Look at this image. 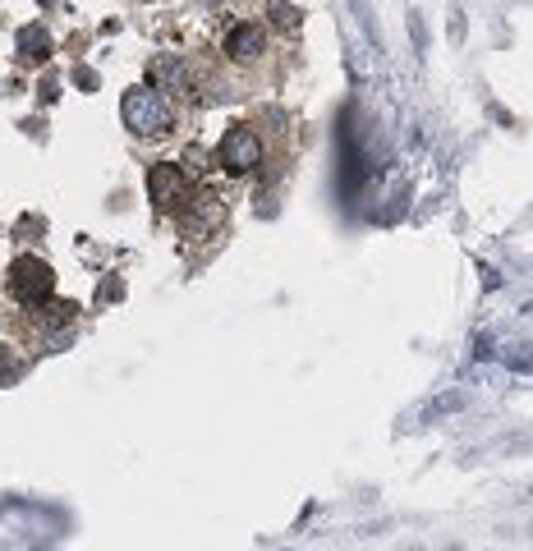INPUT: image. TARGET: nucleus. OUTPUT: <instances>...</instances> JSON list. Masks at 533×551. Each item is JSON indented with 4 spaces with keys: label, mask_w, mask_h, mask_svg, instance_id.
<instances>
[{
    "label": "nucleus",
    "mask_w": 533,
    "mask_h": 551,
    "mask_svg": "<svg viewBox=\"0 0 533 551\" xmlns=\"http://www.w3.org/2000/svg\"><path fill=\"white\" fill-rule=\"evenodd\" d=\"M189 203V212H184V230H194V235H203V230H211L217 220L226 216V203L217 198V193H194V198H184Z\"/></svg>",
    "instance_id": "nucleus-7"
},
{
    "label": "nucleus",
    "mask_w": 533,
    "mask_h": 551,
    "mask_svg": "<svg viewBox=\"0 0 533 551\" xmlns=\"http://www.w3.org/2000/svg\"><path fill=\"white\" fill-rule=\"evenodd\" d=\"M147 198L162 207V212L179 207L184 198H189V175H184L175 161H156L152 171H147Z\"/></svg>",
    "instance_id": "nucleus-4"
},
{
    "label": "nucleus",
    "mask_w": 533,
    "mask_h": 551,
    "mask_svg": "<svg viewBox=\"0 0 533 551\" xmlns=\"http://www.w3.org/2000/svg\"><path fill=\"white\" fill-rule=\"evenodd\" d=\"M272 14H276V19H281L285 28H295V23H299V14H295V10H290V5H285V0H272Z\"/></svg>",
    "instance_id": "nucleus-10"
},
{
    "label": "nucleus",
    "mask_w": 533,
    "mask_h": 551,
    "mask_svg": "<svg viewBox=\"0 0 533 551\" xmlns=\"http://www.w3.org/2000/svg\"><path fill=\"white\" fill-rule=\"evenodd\" d=\"M217 165H221L226 175H249V171H258V165H262V138H258V129L235 124V129L221 138V148H217Z\"/></svg>",
    "instance_id": "nucleus-3"
},
{
    "label": "nucleus",
    "mask_w": 533,
    "mask_h": 551,
    "mask_svg": "<svg viewBox=\"0 0 533 551\" xmlns=\"http://www.w3.org/2000/svg\"><path fill=\"white\" fill-rule=\"evenodd\" d=\"M74 303H65V299H46V303H37V326H42V336L46 331H60V326H74Z\"/></svg>",
    "instance_id": "nucleus-8"
},
{
    "label": "nucleus",
    "mask_w": 533,
    "mask_h": 551,
    "mask_svg": "<svg viewBox=\"0 0 533 551\" xmlns=\"http://www.w3.org/2000/svg\"><path fill=\"white\" fill-rule=\"evenodd\" d=\"M19 55H23V60H46L51 37L42 33V28H23V33H19Z\"/></svg>",
    "instance_id": "nucleus-9"
},
{
    "label": "nucleus",
    "mask_w": 533,
    "mask_h": 551,
    "mask_svg": "<svg viewBox=\"0 0 533 551\" xmlns=\"http://www.w3.org/2000/svg\"><path fill=\"white\" fill-rule=\"evenodd\" d=\"M14 372H19V368L10 363V358H5V349H0V386H5V381H10Z\"/></svg>",
    "instance_id": "nucleus-11"
},
{
    "label": "nucleus",
    "mask_w": 533,
    "mask_h": 551,
    "mask_svg": "<svg viewBox=\"0 0 533 551\" xmlns=\"http://www.w3.org/2000/svg\"><path fill=\"white\" fill-rule=\"evenodd\" d=\"M10 294L19 303H28V308H37V303H46L51 294H56V271H51L42 258H14V267H10Z\"/></svg>",
    "instance_id": "nucleus-2"
},
{
    "label": "nucleus",
    "mask_w": 533,
    "mask_h": 551,
    "mask_svg": "<svg viewBox=\"0 0 533 551\" xmlns=\"http://www.w3.org/2000/svg\"><path fill=\"white\" fill-rule=\"evenodd\" d=\"M262 51H266V33L258 23H239L235 33L226 37V55L235 65H253V60H262Z\"/></svg>",
    "instance_id": "nucleus-6"
},
{
    "label": "nucleus",
    "mask_w": 533,
    "mask_h": 551,
    "mask_svg": "<svg viewBox=\"0 0 533 551\" xmlns=\"http://www.w3.org/2000/svg\"><path fill=\"white\" fill-rule=\"evenodd\" d=\"M120 116L139 138H162L175 129V110L156 88H129L120 101Z\"/></svg>",
    "instance_id": "nucleus-1"
},
{
    "label": "nucleus",
    "mask_w": 533,
    "mask_h": 551,
    "mask_svg": "<svg viewBox=\"0 0 533 551\" xmlns=\"http://www.w3.org/2000/svg\"><path fill=\"white\" fill-rule=\"evenodd\" d=\"M147 88H156V92H194V74H189V65L179 60V55H156V60L147 65Z\"/></svg>",
    "instance_id": "nucleus-5"
}]
</instances>
